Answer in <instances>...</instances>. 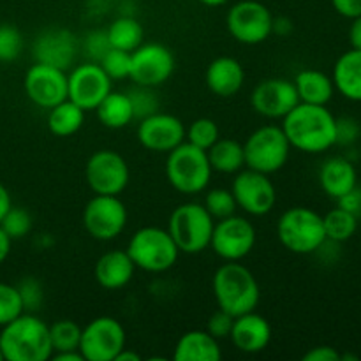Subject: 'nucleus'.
<instances>
[{
	"label": "nucleus",
	"mask_w": 361,
	"mask_h": 361,
	"mask_svg": "<svg viewBox=\"0 0 361 361\" xmlns=\"http://www.w3.org/2000/svg\"><path fill=\"white\" fill-rule=\"evenodd\" d=\"M233 321L235 317L231 314L224 312V310L219 309L217 312H214L210 316L207 323V331L215 337L217 341H224V338H229V334H231V328H233Z\"/></svg>",
	"instance_id": "nucleus-43"
},
{
	"label": "nucleus",
	"mask_w": 361,
	"mask_h": 361,
	"mask_svg": "<svg viewBox=\"0 0 361 361\" xmlns=\"http://www.w3.org/2000/svg\"><path fill=\"white\" fill-rule=\"evenodd\" d=\"M115 361H141V356L137 355L136 351H130L129 348H126L118 356H116Z\"/></svg>",
	"instance_id": "nucleus-53"
},
{
	"label": "nucleus",
	"mask_w": 361,
	"mask_h": 361,
	"mask_svg": "<svg viewBox=\"0 0 361 361\" xmlns=\"http://www.w3.org/2000/svg\"><path fill=\"white\" fill-rule=\"evenodd\" d=\"M0 361H4V356H2V351H0Z\"/></svg>",
	"instance_id": "nucleus-55"
},
{
	"label": "nucleus",
	"mask_w": 361,
	"mask_h": 361,
	"mask_svg": "<svg viewBox=\"0 0 361 361\" xmlns=\"http://www.w3.org/2000/svg\"><path fill=\"white\" fill-rule=\"evenodd\" d=\"M0 351L6 361H48L53 345L49 324L39 319L34 312H23L2 326Z\"/></svg>",
	"instance_id": "nucleus-2"
},
{
	"label": "nucleus",
	"mask_w": 361,
	"mask_h": 361,
	"mask_svg": "<svg viewBox=\"0 0 361 361\" xmlns=\"http://www.w3.org/2000/svg\"><path fill=\"white\" fill-rule=\"evenodd\" d=\"M298 102L295 83L286 78H268L259 81L250 94V106L254 111L270 120H282Z\"/></svg>",
	"instance_id": "nucleus-18"
},
{
	"label": "nucleus",
	"mask_w": 361,
	"mask_h": 361,
	"mask_svg": "<svg viewBox=\"0 0 361 361\" xmlns=\"http://www.w3.org/2000/svg\"><path fill=\"white\" fill-rule=\"evenodd\" d=\"M48 129L53 136L69 137L76 134L85 123V111L73 101L66 99L60 104L48 109Z\"/></svg>",
	"instance_id": "nucleus-30"
},
{
	"label": "nucleus",
	"mask_w": 361,
	"mask_h": 361,
	"mask_svg": "<svg viewBox=\"0 0 361 361\" xmlns=\"http://www.w3.org/2000/svg\"><path fill=\"white\" fill-rule=\"evenodd\" d=\"M204 81L212 94L222 99H229L242 90L243 83H245V71H243L240 60L228 55L217 56L207 67Z\"/></svg>",
	"instance_id": "nucleus-22"
},
{
	"label": "nucleus",
	"mask_w": 361,
	"mask_h": 361,
	"mask_svg": "<svg viewBox=\"0 0 361 361\" xmlns=\"http://www.w3.org/2000/svg\"><path fill=\"white\" fill-rule=\"evenodd\" d=\"M277 238L289 252L314 254L328 242L323 215L307 207H293L279 217Z\"/></svg>",
	"instance_id": "nucleus-6"
},
{
	"label": "nucleus",
	"mask_w": 361,
	"mask_h": 361,
	"mask_svg": "<svg viewBox=\"0 0 361 361\" xmlns=\"http://www.w3.org/2000/svg\"><path fill=\"white\" fill-rule=\"evenodd\" d=\"M323 224L328 242H348L355 236L356 229H358V215L351 214L341 207H335L334 210L323 215Z\"/></svg>",
	"instance_id": "nucleus-32"
},
{
	"label": "nucleus",
	"mask_w": 361,
	"mask_h": 361,
	"mask_svg": "<svg viewBox=\"0 0 361 361\" xmlns=\"http://www.w3.org/2000/svg\"><path fill=\"white\" fill-rule=\"evenodd\" d=\"M126 348V328L111 316L95 317L81 330L80 353L85 361H115Z\"/></svg>",
	"instance_id": "nucleus-9"
},
{
	"label": "nucleus",
	"mask_w": 361,
	"mask_h": 361,
	"mask_svg": "<svg viewBox=\"0 0 361 361\" xmlns=\"http://www.w3.org/2000/svg\"><path fill=\"white\" fill-rule=\"evenodd\" d=\"M256 240L257 233L252 222L235 214L231 217L215 221L210 249L222 261H242L252 252Z\"/></svg>",
	"instance_id": "nucleus-13"
},
{
	"label": "nucleus",
	"mask_w": 361,
	"mask_h": 361,
	"mask_svg": "<svg viewBox=\"0 0 361 361\" xmlns=\"http://www.w3.org/2000/svg\"><path fill=\"white\" fill-rule=\"evenodd\" d=\"M106 35L111 48L123 49V51H134L140 44H143L145 30L140 21L133 16H120L111 21L106 28Z\"/></svg>",
	"instance_id": "nucleus-31"
},
{
	"label": "nucleus",
	"mask_w": 361,
	"mask_h": 361,
	"mask_svg": "<svg viewBox=\"0 0 361 361\" xmlns=\"http://www.w3.org/2000/svg\"><path fill=\"white\" fill-rule=\"evenodd\" d=\"M215 221L200 203H183L169 215L168 231L180 254H201L210 247Z\"/></svg>",
	"instance_id": "nucleus-7"
},
{
	"label": "nucleus",
	"mask_w": 361,
	"mask_h": 361,
	"mask_svg": "<svg viewBox=\"0 0 361 361\" xmlns=\"http://www.w3.org/2000/svg\"><path fill=\"white\" fill-rule=\"evenodd\" d=\"M127 207L120 196L94 194L83 210V228L99 242L118 238L127 228Z\"/></svg>",
	"instance_id": "nucleus-12"
},
{
	"label": "nucleus",
	"mask_w": 361,
	"mask_h": 361,
	"mask_svg": "<svg viewBox=\"0 0 361 361\" xmlns=\"http://www.w3.org/2000/svg\"><path fill=\"white\" fill-rule=\"evenodd\" d=\"M203 207L214 217V221L231 217V215L236 214V208H238L231 189H221V187L208 190L207 196H204Z\"/></svg>",
	"instance_id": "nucleus-35"
},
{
	"label": "nucleus",
	"mask_w": 361,
	"mask_h": 361,
	"mask_svg": "<svg viewBox=\"0 0 361 361\" xmlns=\"http://www.w3.org/2000/svg\"><path fill=\"white\" fill-rule=\"evenodd\" d=\"M25 312L20 291L16 286L0 282V328Z\"/></svg>",
	"instance_id": "nucleus-36"
},
{
	"label": "nucleus",
	"mask_w": 361,
	"mask_h": 361,
	"mask_svg": "<svg viewBox=\"0 0 361 361\" xmlns=\"http://www.w3.org/2000/svg\"><path fill=\"white\" fill-rule=\"evenodd\" d=\"M291 150L282 127L267 123L254 130L243 143L245 168L264 175H274L288 164Z\"/></svg>",
	"instance_id": "nucleus-8"
},
{
	"label": "nucleus",
	"mask_w": 361,
	"mask_h": 361,
	"mask_svg": "<svg viewBox=\"0 0 361 361\" xmlns=\"http://www.w3.org/2000/svg\"><path fill=\"white\" fill-rule=\"evenodd\" d=\"M212 175L214 169L208 161L207 150L183 141L182 145L168 152L166 178L176 192L185 196L204 192L210 185Z\"/></svg>",
	"instance_id": "nucleus-4"
},
{
	"label": "nucleus",
	"mask_w": 361,
	"mask_h": 361,
	"mask_svg": "<svg viewBox=\"0 0 361 361\" xmlns=\"http://www.w3.org/2000/svg\"><path fill=\"white\" fill-rule=\"evenodd\" d=\"M99 122L108 129H123L134 120V109L129 95L123 92H109L95 108Z\"/></svg>",
	"instance_id": "nucleus-29"
},
{
	"label": "nucleus",
	"mask_w": 361,
	"mask_h": 361,
	"mask_svg": "<svg viewBox=\"0 0 361 361\" xmlns=\"http://www.w3.org/2000/svg\"><path fill=\"white\" fill-rule=\"evenodd\" d=\"M83 48L92 62H99V60L106 55V51L111 48L108 41V35H106V30L90 32V34L87 35V39H85Z\"/></svg>",
	"instance_id": "nucleus-42"
},
{
	"label": "nucleus",
	"mask_w": 361,
	"mask_h": 361,
	"mask_svg": "<svg viewBox=\"0 0 361 361\" xmlns=\"http://www.w3.org/2000/svg\"><path fill=\"white\" fill-rule=\"evenodd\" d=\"M300 102L326 106L334 99L335 85L331 76L317 69H303L293 80Z\"/></svg>",
	"instance_id": "nucleus-27"
},
{
	"label": "nucleus",
	"mask_w": 361,
	"mask_h": 361,
	"mask_svg": "<svg viewBox=\"0 0 361 361\" xmlns=\"http://www.w3.org/2000/svg\"><path fill=\"white\" fill-rule=\"evenodd\" d=\"M16 288H18V291H20L21 302H23V307H25V312H35V310L41 309L44 293H42V286L37 279L25 277L23 281L16 286Z\"/></svg>",
	"instance_id": "nucleus-41"
},
{
	"label": "nucleus",
	"mask_w": 361,
	"mask_h": 361,
	"mask_svg": "<svg viewBox=\"0 0 361 361\" xmlns=\"http://www.w3.org/2000/svg\"><path fill=\"white\" fill-rule=\"evenodd\" d=\"M27 97L35 106L51 109L67 99V73L60 67L35 62L27 71L23 80Z\"/></svg>",
	"instance_id": "nucleus-17"
},
{
	"label": "nucleus",
	"mask_w": 361,
	"mask_h": 361,
	"mask_svg": "<svg viewBox=\"0 0 361 361\" xmlns=\"http://www.w3.org/2000/svg\"><path fill=\"white\" fill-rule=\"evenodd\" d=\"M13 207V200H11V194L9 190L6 189L2 182H0V221L4 219V215L7 214V210Z\"/></svg>",
	"instance_id": "nucleus-51"
},
{
	"label": "nucleus",
	"mask_w": 361,
	"mask_h": 361,
	"mask_svg": "<svg viewBox=\"0 0 361 361\" xmlns=\"http://www.w3.org/2000/svg\"><path fill=\"white\" fill-rule=\"evenodd\" d=\"M81 330L83 328L73 319H59L49 324V337H51L53 353L80 351Z\"/></svg>",
	"instance_id": "nucleus-33"
},
{
	"label": "nucleus",
	"mask_w": 361,
	"mask_h": 361,
	"mask_svg": "<svg viewBox=\"0 0 361 361\" xmlns=\"http://www.w3.org/2000/svg\"><path fill=\"white\" fill-rule=\"evenodd\" d=\"M0 228L9 235V238L20 240L23 236H27L32 229V217L25 208L11 207L7 210V214L4 215V219L0 221Z\"/></svg>",
	"instance_id": "nucleus-39"
},
{
	"label": "nucleus",
	"mask_w": 361,
	"mask_h": 361,
	"mask_svg": "<svg viewBox=\"0 0 361 361\" xmlns=\"http://www.w3.org/2000/svg\"><path fill=\"white\" fill-rule=\"evenodd\" d=\"M217 307L238 317L257 309L261 289L252 271L240 261H226L215 270L212 279Z\"/></svg>",
	"instance_id": "nucleus-3"
},
{
	"label": "nucleus",
	"mask_w": 361,
	"mask_h": 361,
	"mask_svg": "<svg viewBox=\"0 0 361 361\" xmlns=\"http://www.w3.org/2000/svg\"><path fill=\"white\" fill-rule=\"evenodd\" d=\"M113 90V80L97 62H85L67 74V99L85 113L95 111L102 99Z\"/></svg>",
	"instance_id": "nucleus-16"
},
{
	"label": "nucleus",
	"mask_w": 361,
	"mask_h": 361,
	"mask_svg": "<svg viewBox=\"0 0 361 361\" xmlns=\"http://www.w3.org/2000/svg\"><path fill=\"white\" fill-rule=\"evenodd\" d=\"M293 32V21L288 16H274V25H271V34H277L281 37H288Z\"/></svg>",
	"instance_id": "nucleus-48"
},
{
	"label": "nucleus",
	"mask_w": 361,
	"mask_h": 361,
	"mask_svg": "<svg viewBox=\"0 0 361 361\" xmlns=\"http://www.w3.org/2000/svg\"><path fill=\"white\" fill-rule=\"evenodd\" d=\"M358 137V126L353 120H337V143H353Z\"/></svg>",
	"instance_id": "nucleus-46"
},
{
	"label": "nucleus",
	"mask_w": 361,
	"mask_h": 361,
	"mask_svg": "<svg viewBox=\"0 0 361 361\" xmlns=\"http://www.w3.org/2000/svg\"><path fill=\"white\" fill-rule=\"evenodd\" d=\"M335 90L353 102H361V49L342 53L334 66Z\"/></svg>",
	"instance_id": "nucleus-26"
},
{
	"label": "nucleus",
	"mask_w": 361,
	"mask_h": 361,
	"mask_svg": "<svg viewBox=\"0 0 361 361\" xmlns=\"http://www.w3.org/2000/svg\"><path fill=\"white\" fill-rule=\"evenodd\" d=\"M342 355L331 345H316L303 355V361H341Z\"/></svg>",
	"instance_id": "nucleus-44"
},
{
	"label": "nucleus",
	"mask_w": 361,
	"mask_h": 361,
	"mask_svg": "<svg viewBox=\"0 0 361 361\" xmlns=\"http://www.w3.org/2000/svg\"><path fill=\"white\" fill-rule=\"evenodd\" d=\"M175 73V55L161 42H143L130 51V74L134 85L161 87Z\"/></svg>",
	"instance_id": "nucleus-15"
},
{
	"label": "nucleus",
	"mask_w": 361,
	"mask_h": 361,
	"mask_svg": "<svg viewBox=\"0 0 361 361\" xmlns=\"http://www.w3.org/2000/svg\"><path fill=\"white\" fill-rule=\"evenodd\" d=\"M208 161L214 171L222 175H236L245 168V154L243 143L233 137H219L207 150Z\"/></svg>",
	"instance_id": "nucleus-28"
},
{
	"label": "nucleus",
	"mask_w": 361,
	"mask_h": 361,
	"mask_svg": "<svg viewBox=\"0 0 361 361\" xmlns=\"http://www.w3.org/2000/svg\"><path fill=\"white\" fill-rule=\"evenodd\" d=\"M319 185L331 200H341L358 187V173L355 164L345 157H331L319 169Z\"/></svg>",
	"instance_id": "nucleus-24"
},
{
	"label": "nucleus",
	"mask_w": 361,
	"mask_h": 361,
	"mask_svg": "<svg viewBox=\"0 0 361 361\" xmlns=\"http://www.w3.org/2000/svg\"><path fill=\"white\" fill-rule=\"evenodd\" d=\"M53 361H85L80 351H63V353H53Z\"/></svg>",
	"instance_id": "nucleus-52"
},
{
	"label": "nucleus",
	"mask_w": 361,
	"mask_h": 361,
	"mask_svg": "<svg viewBox=\"0 0 361 361\" xmlns=\"http://www.w3.org/2000/svg\"><path fill=\"white\" fill-rule=\"evenodd\" d=\"M78 49H80V42H78L76 35L67 28L55 27L41 32L35 37L32 53H34L35 62L48 63V66L67 71L76 60Z\"/></svg>",
	"instance_id": "nucleus-20"
},
{
	"label": "nucleus",
	"mask_w": 361,
	"mask_h": 361,
	"mask_svg": "<svg viewBox=\"0 0 361 361\" xmlns=\"http://www.w3.org/2000/svg\"><path fill=\"white\" fill-rule=\"evenodd\" d=\"M349 42L351 48L361 49V16L353 18L351 27H349Z\"/></svg>",
	"instance_id": "nucleus-49"
},
{
	"label": "nucleus",
	"mask_w": 361,
	"mask_h": 361,
	"mask_svg": "<svg viewBox=\"0 0 361 361\" xmlns=\"http://www.w3.org/2000/svg\"><path fill=\"white\" fill-rule=\"evenodd\" d=\"M11 247H13V240H11L9 235L0 228V264L9 257Z\"/></svg>",
	"instance_id": "nucleus-50"
},
{
	"label": "nucleus",
	"mask_w": 361,
	"mask_h": 361,
	"mask_svg": "<svg viewBox=\"0 0 361 361\" xmlns=\"http://www.w3.org/2000/svg\"><path fill=\"white\" fill-rule=\"evenodd\" d=\"M337 203L338 207L344 208V210L351 212V214L355 215H360L361 214V190L358 187H355L351 192H348L345 196H342L341 200H337Z\"/></svg>",
	"instance_id": "nucleus-47"
},
{
	"label": "nucleus",
	"mask_w": 361,
	"mask_h": 361,
	"mask_svg": "<svg viewBox=\"0 0 361 361\" xmlns=\"http://www.w3.org/2000/svg\"><path fill=\"white\" fill-rule=\"evenodd\" d=\"M331 6L341 16L348 20L361 16V0H331Z\"/></svg>",
	"instance_id": "nucleus-45"
},
{
	"label": "nucleus",
	"mask_w": 361,
	"mask_h": 361,
	"mask_svg": "<svg viewBox=\"0 0 361 361\" xmlns=\"http://www.w3.org/2000/svg\"><path fill=\"white\" fill-rule=\"evenodd\" d=\"M85 178L94 194L120 196L130 182V169L123 155L102 148L94 152L87 161Z\"/></svg>",
	"instance_id": "nucleus-11"
},
{
	"label": "nucleus",
	"mask_w": 361,
	"mask_h": 361,
	"mask_svg": "<svg viewBox=\"0 0 361 361\" xmlns=\"http://www.w3.org/2000/svg\"><path fill=\"white\" fill-rule=\"evenodd\" d=\"M127 95H129L130 104H133L134 120H141L159 111V97L152 87L136 85L127 92Z\"/></svg>",
	"instance_id": "nucleus-37"
},
{
	"label": "nucleus",
	"mask_w": 361,
	"mask_h": 361,
	"mask_svg": "<svg viewBox=\"0 0 361 361\" xmlns=\"http://www.w3.org/2000/svg\"><path fill=\"white\" fill-rule=\"evenodd\" d=\"M203 6H208V7H221L224 6V4H228L229 0H200Z\"/></svg>",
	"instance_id": "nucleus-54"
},
{
	"label": "nucleus",
	"mask_w": 361,
	"mask_h": 361,
	"mask_svg": "<svg viewBox=\"0 0 361 361\" xmlns=\"http://www.w3.org/2000/svg\"><path fill=\"white\" fill-rule=\"evenodd\" d=\"M219 137H221V129H219L217 122L212 118L194 120L185 129L187 143L194 145V147L201 148V150H208Z\"/></svg>",
	"instance_id": "nucleus-34"
},
{
	"label": "nucleus",
	"mask_w": 361,
	"mask_h": 361,
	"mask_svg": "<svg viewBox=\"0 0 361 361\" xmlns=\"http://www.w3.org/2000/svg\"><path fill=\"white\" fill-rule=\"evenodd\" d=\"M23 51V35L14 25L0 23V62H14Z\"/></svg>",
	"instance_id": "nucleus-40"
},
{
	"label": "nucleus",
	"mask_w": 361,
	"mask_h": 361,
	"mask_svg": "<svg viewBox=\"0 0 361 361\" xmlns=\"http://www.w3.org/2000/svg\"><path fill=\"white\" fill-rule=\"evenodd\" d=\"M274 14L257 0H240L233 4L226 16L229 35L240 44L256 46L271 35Z\"/></svg>",
	"instance_id": "nucleus-10"
},
{
	"label": "nucleus",
	"mask_w": 361,
	"mask_h": 361,
	"mask_svg": "<svg viewBox=\"0 0 361 361\" xmlns=\"http://www.w3.org/2000/svg\"><path fill=\"white\" fill-rule=\"evenodd\" d=\"M231 192L236 200V207L250 217L268 215L277 204V189L270 175L249 168L236 173Z\"/></svg>",
	"instance_id": "nucleus-14"
},
{
	"label": "nucleus",
	"mask_w": 361,
	"mask_h": 361,
	"mask_svg": "<svg viewBox=\"0 0 361 361\" xmlns=\"http://www.w3.org/2000/svg\"><path fill=\"white\" fill-rule=\"evenodd\" d=\"M137 141L147 150L168 154L185 141V126L171 113H154L137 123Z\"/></svg>",
	"instance_id": "nucleus-19"
},
{
	"label": "nucleus",
	"mask_w": 361,
	"mask_h": 361,
	"mask_svg": "<svg viewBox=\"0 0 361 361\" xmlns=\"http://www.w3.org/2000/svg\"><path fill=\"white\" fill-rule=\"evenodd\" d=\"M99 66L104 69V73L113 81H120L123 78H129L130 74V53L123 49L109 48L106 55L99 60Z\"/></svg>",
	"instance_id": "nucleus-38"
},
{
	"label": "nucleus",
	"mask_w": 361,
	"mask_h": 361,
	"mask_svg": "<svg viewBox=\"0 0 361 361\" xmlns=\"http://www.w3.org/2000/svg\"><path fill=\"white\" fill-rule=\"evenodd\" d=\"M127 254L134 267L147 274H164L178 263L180 250L168 229L145 226L130 236Z\"/></svg>",
	"instance_id": "nucleus-5"
},
{
	"label": "nucleus",
	"mask_w": 361,
	"mask_h": 361,
	"mask_svg": "<svg viewBox=\"0 0 361 361\" xmlns=\"http://www.w3.org/2000/svg\"><path fill=\"white\" fill-rule=\"evenodd\" d=\"M134 267L127 250H108L97 259L94 267V277L106 291H118L133 281Z\"/></svg>",
	"instance_id": "nucleus-23"
},
{
	"label": "nucleus",
	"mask_w": 361,
	"mask_h": 361,
	"mask_svg": "<svg viewBox=\"0 0 361 361\" xmlns=\"http://www.w3.org/2000/svg\"><path fill=\"white\" fill-rule=\"evenodd\" d=\"M281 127L291 148L303 154H323L337 145V118L326 106L298 102Z\"/></svg>",
	"instance_id": "nucleus-1"
},
{
	"label": "nucleus",
	"mask_w": 361,
	"mask_h": 361,
	"mask_svg": "<svg viewBox=\"0 0 361 361\" xmlns=\"http://www.w3.org/2000/svg\"><path fill=\"white\" fill-rule=\"evenodd\" d=\"M229 341L238 351L245 353V355H257L270 344L271 326L267 317L252 310V312L235 317Z\"/></svg>",
	"instance_id": "nucleus-21"
},
{
	"label": "nucleus",
	"mask_w": 361,
	"mask_h": 361,
	"mask_svg": "<svg viewBox=\"0 0 361 361\" xmlns=\"http://www.w3.org/2000/svg\"><path fill=\"white\" fill-rule=\"evenodd\" d=\"M221 344L207 330H190L178 338L173 349L175 361H219Z\"/></svg>",
	"instance_id": "nucleus-25"
}]
</instances>
